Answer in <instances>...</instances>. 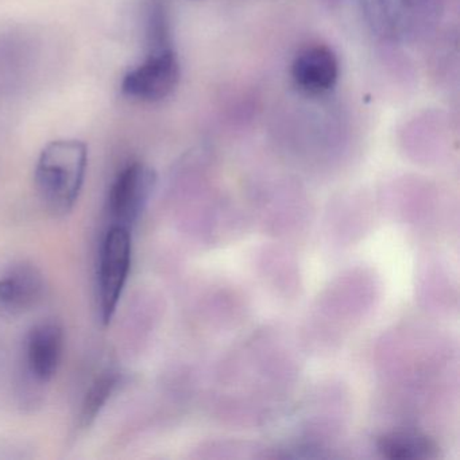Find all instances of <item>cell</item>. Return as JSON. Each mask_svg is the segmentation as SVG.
Listing matches in <instances>:
<instances>
[{
	"label": "cell",
	"mask_w": 460,
	"mask_h": 460,
	"mask_svg": "<svg viewBox=\"0 0 460 460\" xmlns=\"http://www.w3.org/2000/svg\"><path fill=\"white\" fill-rule=\"evenodd\" d=\"M88 165V150L84 142L60 139L50 142L37 161V192L45 208L56 217L72 211L83 184Z\"/></svg>",
	"instance_id": "1"
},
{
	"label": "cell",
	"mask_w": 460,
	"mask_h": 460,
	"mask_svg": "<svg viewBox=\"0 0 460 460\" xmlns=\"http://www.w3.org/2000/svg\"><path fill=\"white\" fill-rule=\"evenodd\" d=\"M130 269V230L110 226L99 250L98 265V304L104 324H110L117 312Z\"/></svg>",
	"instance_id": "2"
},
{
	"label": "cell",
	"mask_w": 460,
	"mask_h": 460,
	"mask_svg": "<svg viewBox=\"0 0 460 460\" xmlns=\"http://www.w3.org/2000/svg\"><path fill=\"white\" fill-rule=\"evenodd\" d=\"M373 31L386 39H411L438 17L440 0H362Z\"/></svg>",
	"instance_id": "3"
},
{
	"label": "cell",
	"mask_w": 460,
	"mask_h": 460,
	"mask_svg": "<svg viewBox=\"0 0 460 460\" xmlns=\"http://www.w3.org/2000/svg\"><path fill=\"white\" fill-rule=\"evenodd\" d=\"M180 76L181 66L174 48L152 50L144 63L125 75L122 93L133 101L157 103L174 93Z\"/></svg>",
	"instance_id": "4"
},
{
	"label": "cell",
	"mask_w": 460,
	"mask_h": 460,
	"mask_svg": "<svg viewBox=\"0 0 460 460\" xmlns=\"http://www.w3.org/2000/svg\"><path fill=\"white\" fill-rule=\"evenodd\" d=\"M155 171L144 163L126 165L112 181L107 199V215L110 226L131 230L141 217L153 190H155Z\"/></svg>",
	"instance_id": "5"
},
{
	"label": "cell",
	"mask_w": 460,
	"mask_h": 460,
	"mask_svg": "<svg viewBox=\"0 0 460 460\" xmlns=\"http://www.w3.org/2000/svg\"><path fill=\"white\" fill-rule=\"evenodd\" d=\"M45 293L40 269L28 261H12L0 266V312L18 316L36 308Z\"/></svg>",
	"instance_id": "6"
},
{
	"label": "cell",
	"mask_w": 460,
	"mask_h": 460,
	"mask_svg": "<svg viewBox=\"0 0 460 460\" xmlns=\"http://www.w3.org/2000/svg\"><path fill=\"white\" fill-rule=\"evenodd\" d=\"M341 66L332 48L309 44L296 53L290 76L296 88L309 96H323L338 84Z\"/></svg>",
	"instance_id": "7"
},
{
	"label": "cell",
	"mask_w": 460,
	"mask_h": 460,
	"mask_svg": "<svg viewBox=\"0 0 460 460\" xmlns=\"http://www.w3.org/2000/svg\"><path fill=\"white\" fill-rule=\"evenodd\" d=\"M64 352V330L58 323L34 325L25 341V365L37 384L52 381L60 367Z\"/></svg>",
	"instance_id": "8"
},
{
	"label": "cell",
	"mask_w": 460,
	"mask_h": 460,
	"mask_svg": "<svg viewBox=\"0 0 460 460\" xmlns=\"http://www.w3.org/2000/svg\"><path fill=\"white\" fill-rule=\"evenodd\" d=\"M122 374L119 371L107 368L93 379L83 398L82 408L79 411V428L85 429L93 424L104 406L109 402L110 398L114 395L119 385L122 384Z\"/></svg>",
	"instance_id": "9"
},
{
	"label": "cell",
	"mask_w": 460,
	"mask_h": 460,
	"mask_svg": "<svg viewBox=\"0 0 460 460\" xmlns=\"http://www.w3.org/2000/svg\"><path fill=\"white\" fill-rule=\"evenodd\" d=\"M378 449L390 459H420L435 456L436 447L425 436L392 433L379 438Z\"/></svg>",
	"instance_id": "10"
},
{
	"label": "cell",
	"mask_w": 460,
	"mask_h": 460,
	"mask_svg": "<svg viewBox=\"0 0 460 460\" xmlns=\"http://www.w3.org/2000/svg\"><path fill=\"white\" fill-rule=\"evenodd\" d=\"M145 39L149 52L173 48L171 17L165 0L147 2L145 9Z\"/></svg>",
	"instance_id": "11"
}]
</instances>
